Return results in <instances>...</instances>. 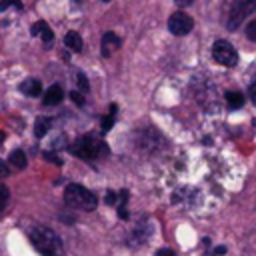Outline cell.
I'll return each mask as SVG.
<instances>
[{"mask_svg": "<svg viewBox=\"0 0 256 256\" xmlns=\"http://www.w3.org/2000/svg\"><path fill=\"white\" fill-rule=\"evenodd\" d=\"M20 92H24V94L30 96V98H36V96H40V92H42V84H40V80H36V78H26V80L20 84Z\"/></svg>", "mask_w": 256, "mask_h": 256, "instance_id": "obj_9", "label": "cell"}, {"mask_svg": "<svg viewBox=\"0 0 256 256\" xmlns=\"http://www.w3.org/2000/svg\"><path fill=\"white\" fill-rule=\"evenodd\" d=\"M6 202H8V188L4 184H0V210L6 206Z\"/></svg>", "mask_w": 256, "mask_h": 256, "instance_id": "obj_19", "label": "cell"}, {"mask_svg": "<svg viewBox=\"0 0 256 256\" xmlns=\"http://www.w3.org/2000/svg\"><path fill=\"white\" fill-rule=\"evenodd\" d=\"M28 238L32 246L42 254V256H64V246L58 234L46 226H32L28 230Z\"/></svg>", "mask_w": 256, "mask_h": 256, "instance_id": "obj_1", "label": "cell"}, {"mask_svg": "<svg viewBox=\"0 0 256 256\" xmlns=\"http://www.w3.org/2000/svg\"><path fill=\"white\" fill-rule=\"evenodd\" d=\"M194 26V20L186 14V12H174L170 18H168V30L174 34V36H184L192 30Z\"/></svg>", "mask_w": 256, "mask_h": 256, "instance_id": "obj_6", "label": "cell"}, {"mask_svg": "<svg viewBox=\"0 0 256 256\" xmlns=\"http://www.w3.org/2000/svg\"><path fill=\"white\" fill-rule=\"evenodd\" d=\"M70 152L74 156L82 158V160H102V158L108 156L110 150H108V146L100 138L86 134V136H80V138H76L72 142Z\"/></svg>", "mask_w": 256, "mask_h": 256, "instance_id": "obj_2", "label": "cell"}, {"mask_svg": "<svg viewBox=\"0 0 256 256\" xmlns=\"http://www.w3.org/2000/svg\"><path fill=\"white\" fill-rule=\"evenodd\" d=\"M254 126H256V120H254Z\"/></svg>", "mask_w": 256, "mask_h": 256, "instance_id": "obj_28", "label": "cell"}, {"mask_svg": "<svg viewBox=\"0 0 256 256\" xmlns=\"http://www.w3.org/2000/svg\"><path fill=\"white\" fill-rule=\"evenodd\" d=\"M114 120H116V104H110V112L106 114V118H102V132H104V134L112 128Z\"/></svg>", "mask_w": 256, "mask_h": 256, "instance_id": "obj_14", "label": "cell"}, {"mask_svg": "<svg viewBox=\"0 0 256 256\" xmlns=\"http://www.w3.org/2000/svg\"><path fill=\"white\" fill-rule=\"evenodd\" d=\"M64 44H66L70 50H74V52H80V50H82V38H80L78 32H68V34L64 36Z\"/></svg>", "mask_w": 256, "mask_h": 256, "instance_id": "obj_11", "label": "cell"}, {"mask_svg": "<svg viewBox=\"0 0 256 256\" xmlns=\"http://www.w3.org/2000/svg\"><path fill=\"white\" fill-rule=\"evenodd\" d=\"M4 176H8V164L4 160H0V178H4Z\"/></svg>", "mask_w": 256, "mask_h": 256, "instance_id": "obj_24", "label": "cell"}, {"mask_svg": "<svg viewBox=\"0 0 256 256\" xmlns=\"http://www.w3.org/2000/svg\"><path fill=\"white\" fill-rule=\"evenodd\" d=\"M116 200H118V192L108 190V194H106V204H118Z\"/></svg>", "mask_w": 256, "mask_h": 256, "instance_id": "obj_22", "label": "cell"}, {"mask_svg": "<svg viewBox=\"0 0 256 256\" xmlns=\"http://www.w3.org/2000/svg\"><path fill=\"white\" fill-rule=\"evenodd\" d=\"M62 98H64L62 88H60L58 84H52V86L46 90V94H44L42 102H44L46 106H56V104H60V102H62Z\"/></svg>", "mask_w": 256, "mask_h": 256, "instance_id": "obj_8", "label": "cell"}, {"mask_svg": "<svg viewBox=\"0 0 256 256\" xmlns=\"http://www.w3.org/2000/svg\"><path fill=\"white\" fill-rule=\"evenodd\" d=\"M64 202H66L70 208H78V210L90 212V210L96 208L98 198H96L90 190H86L84 186H80V184H70V186H66V190H64Z\"/></svg>", "mask_w": 256, "mask_h": 256, "instance_id": "obj_3", "label": "cell"}, {"mask_svg": "<svg viewBox=\"0 0 256 256\" xmlns=\"http://www.w3.org/2000/svg\"><path fill=\"white\" fill-rule=\"evenodd\" d=\"M248 96H250V100L256 104V76L252 78V82H250V86H248Z\"/></svg>", "mask_w": 256, "mask_h": 256, "instance_id": "obj_20", "label": "cell"}, {"mask_svg": "<svg viewBox=\"0 0 256 256\" xmlns=\"http://www.w3.org/2000/svg\"><path fill=\"white\" fill-rule=\"evenodd\" d=\"M104 2H108V0H104Z\"/></svg>", "mask_w": 256, "mask_h": 256, "instance_id": "obj_29", "label": "cell"}, {"mask_svg": "<svg viewBox=\"0 0 256 256\" xmlns=\"http://www.w3.org/2000/svg\"><path fill=\"white\" fill-rule=\"evenodd\" d=\"M48 128H50V118H38L36 122H34V134L38 136V138H42L46 132H48Z\"/></svg>", "mask_w": 256, "mask_h": 256, "instance_id": "obj_13", "label": "cell"}, {"mask_svg": "<svg viewBox=\"0 0 256 256\" xmlns=\"http://www.w3.org/2000/svg\"><path fill=\"white\" fill-rule=\"evenodd\" d=\"M226 102H228L230 108H240L244 104V94L236 92V90H230V92H226Z\"/></svg>", "mask_w": 256, "mask_h": 256, "instance_id": "obj_12", "label": "cell"}, {"mask_svg": "<svg viewBox=\"0 0 256 256\" xmlns=\"http://www.w3.org/2000/svg\"><path fill=\"white\" fill-rule=\"evenodd\" d=\"M224 252H226V248H224V246H216V248L212 250V256H222Z\"/></svg>", "mask_w": 256, "mask_h": 256, "instance_id": "obj_25", "label": "cell"}, {"mask_svg": "<svg viewBox=\"0 0 256 256\" xmlns=\"http://www.w3.org/2000/svg\"><path fill=\"white\" fill-rule=\"evenodd\" d=\"M156 256H176V252H174L172 248H160V250L156 252Z\"/></svg>", "mask_w": 256, "mask_h": 256, "instance_id": "obj_23", "label": "cell"}, {"mask_svg": "<svg viewBox=\"0 0 256 256\" xmlns=\"http://www.w3.org/2000/svg\"><path fill=\"white\" fill-rule=\"evenodd\" d=\"M8 160H10V164H12L14 168H24V166H26V154H24L22 150H14Z\"/></svg>", "mask_w": 256, "mask_h": 256, "instance_id": "obj_15", "label": "cell"}, {"mask_svg": "<svg viewBox=\"0 0 256 256\" xmlns=\"http://www.w3.org/2000/svg\"><path fill=\"white\" fill-rule=\"evenodd\" d=\"M32 34L34 36H42V40L46 42V44H50L52 42V38H54V34H52V30H50V26L46 24V22H36L34 26H32Z\"/></svg>", "mask_w": 256, "mask_h": 256, "instance_id": "obj_10", "label": "cell"}, {"mask_svg": "<svg viewBox=\"0 0 256 256\" xmlns=\"http://www.w3.org/2000/svg\"><path fill=\"white\" fill-rule=\"evenodd\" d=\"M194 0H176V4H180V6H186V4H192Z\"/></svg>", "mask_w": 256, "mask_h": 256, "instance_id": "obj_26", "label": "cell"}, {"mask_svg": "<svg viewBox=\"0 0 256 256\" xmlns=\"http://www.w3.org/2000/svg\"><path fill=\"white\" fill-rule=\"evenodd\" d=\"M254 10H256V0H234L228 16V28L236 30L246 20V16H250Z\"/></svg>", "mask_w": 256, "mask_h": 256, "instance_id": "obj_5", "label": "cell"}, {"mask_svg": "<svg viewBox=\"0 0 256 256\" xmlns=\"http://www.w3.org/2000/svg\"><path fill=\"white\" fill-rule=\"evenodd\" d=\"M8 6H16V8H22V2H20V0H0V10H6Z\"/></svg>", "mask_w": 256, "mask_h": 256, "instance_id": "obj_18", "label": "cell"}, {"mask_svg": "<svg viewBox=\"0 0 256 256\" xmlns=\"http://www.w3.org/2000/svg\"><path fill=\"white\" fill-rule=\"evenodd\" d=\"M70 98L78 104V106H84V96H82V92H78V90H74V92H70Z\"/></svg>", "mask_w": 256, "mask_h": 256, "instance_id": "obj_21", "label": "cell"}, {"mask_svg": "<svg viewBox=\"0 0 256 256\" xmlns=\"http://www.w3.org/2000/svg\"><path fill=\"white\" fill-rule=\"evenodd\" d=\"M120 46H122V40H120L114 32H106V34L102 36L100 52H102V56H104V58H108V56H112Z\"/></svg>", "mask_w": 256, "mask_h": 256, "instance_id": "obj_7", "label": "cell"}, {"mask_svg": "<svg viewBox=\"0 0 256 256\" xmlns=\"http://www.w3.org/2000/svg\"><path fill=\"white\" fill-rule=\"evenodd\" d=\"M4 138H6V134H4V132H0V142H2Z\"/></svg>", "mask_w": 256, "mask_h": 256, "instance_id": "obj_27", "label": "cell"}, {"mask_svg": "<svg viewBox=\"0 0 256 256\" xmlns=\"http://www.w3.org/2000/svg\"><path fill=\"white\" fill-rule=\"evenodd\" d=\"M246 36H248L252 42H256V20L248 22V26H246Z\"/></svg>", "mask_w": 256, "mask_h": 256, "instance_id": "obj_16", "label": "cell"}, {"mask_svg": "<svg viewBox=\"0 0 256 256\" xmlns=\"http://www.w3.org/2000/svg\"><path fill=\"white\" fill-rule=\"evenodd\" d=\"M212 58L218 64L226 66V68H232V66L238 64V52H236V48L228 40H216L214 42V46H212Z\"/></svg>", "mask_w": 256, "mask_h": 256, "instance_id": "obj_4", "label": "cell"}, {"mask_svg": "<svg viewBox=\"0 0 256 256\" xmlns=\"http://www.w3.org/2000/svg\"><path fill=\"white\" fill-rule=\"evenodd\" d=\"M78 88H80V92H88V80H86V76L82 74V72H78Z\"/></svg>", "mask_w": 256, "mask_h": 256, "instance_id": "obj_17", "label": "cell"}]
</instances>
